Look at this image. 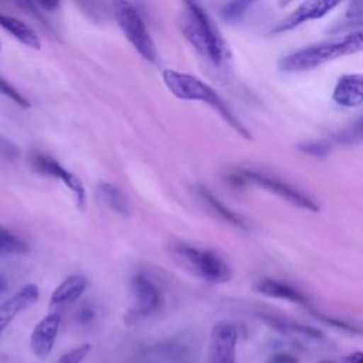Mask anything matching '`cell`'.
Here are the masks:
<instances>
[{
  "label": "cell",
  "mask_w": 363,
  "mask_h": 363,
  "mask_svg": "<svg viewBox=\"0 0 363 363\" xmlns=\"http://www.w3.org/2000/svg\"><path fill=\"white\" fill-rule=\"evenodd\" d=\"M332 99L345 108L363 105V74L342 75L333 88Z\"/></svg>",
  "instance_id": "cell-13"
},
{
  "label": "cell",
  "mask_w": 363,
  "mask_h": 363,
  "mask_svg": "<svg viewBox=\"0 0 363 363\" xmlns=\"http://www.w3.org/2000/svg\"><path fill=\"white\" fill-rule=\"evenodd\" d=\"M3 285H4V284H3V278H1V275H0V291H1V288H3Z\"/></svg>",
  "instance_id": "cell-29"
},
{
  "label": "cell",
  "mask_w": 363,
  "mask_h": 363,
  "mask_svg": "<svg viewBox=\"0 0 363 363\" xmlns=\"http://www.w3.org/2000/svg\"><path fill=\"white\" fill-rule=\"evenodd\" d=\"M115 18L123 35L138 54L147 62L157 64L160 61L157 48L139 11L128 3H122L115 10Z\"/></svg>",
  "instance_id": "cell-5"
},
{
  "label": "cell",
  "mask_w": 363,
  "mask_h": 363,
  "mask_svg": "<svg viewBox=\"0 0 363 363\" xmlns=\"http://www.w3.org/2000/svg\"><path fill=\"white\" fill-rule=\"evenodd\" d=\"M0 27L7 30L21 44H24L30 48H34V50H40V47H41L40 37L28 24H26L20 18L7 16L0 11Z\"/></svg>",
  "instance_id": "cell-16"
},
{
  "label": "cell",
  "mask_w": 363,
  "mask_h": 363,
  "mask_svg": "<svg viewBox=\"0 0 363 363\" xmlns=\"http://www.w3.org/2000/svg\"><path fill=\"white\" fill-rule=\"evenodd\" d=\"M60 323H61L60 313L52 312L45 315L33 328L30 335V347L38 359H45L51 353L58 335Z\"/></svg>",
  "instance_id": "cell-10"
},
{
  "label": "cell",
  "mask_w": 363,
  "mask_h": 363,
  "mask_svg": "<svg viewBox=\"0 0 363 363\" xmlns=\"http://www.w3.org/2000/svg\"><path fill=\"white\" fill-rule=\"evenodd\" d=\"M265 363H299V359L289 352L272 353Z\"/></svg>",
  "instance_id": "cell-24"
},
{
  "label": "cell",
  "mask_w": 363,
  "mask_h": 363,
  "mask_svg": "<svg viewBox=\"0 0 363 363\" xmlns=\"http://www.w3.org/2000/svg\"><path fill=\"white\" fill-rule=\"evenodd\" d=\"M337 4H339L337 1H303L288 17L279 21L272 31L274 33L288 31L308 20L320 18L325 14H328L330 10H333Z\"/></svg>",
  "instance_id": "cell-12"
},
{
  "label": "cell",
  "mask_w": 363,
  "mask_h": 363,
  "mask_svg": "<svg viewBox=\"0 0 363 363\" xmlns=\"http://www.w3.org/2000/svg\"><path fill=\"white\" fill-rule=\"evenodd\" d=\"M28 251V245L11 231L0 227V255L24 254Z\"/></svg>",
  "instance_id": "cell-19"
},
{
  "label": "cell",
  "mask_w": 363,
  "mask_h": 363,
  "mask_svg": "<svg viewBox=\"0 0 363 363\" xmlns=\"http://www.w3.org/2000/svg\"><path fill=\"white\" fill-rule=\"evenodd\" d=\"M301 150L315 155V156H323L328 152V146L322 142H313V143H305L303 146L299 147Z\"/></svg>",
  "instance_id": "cell-25"
},
{
  "label": "cell",
  "mask_w": 363,
  "mask_h": 363,
  "mask_svg": "<svg viewBox=\"0 0 363 363\" xmlns=\"http://www.w3.org/2000/svg\"><path fill=\"white\" fill-rule=\"evenodd\" d=\"M166 251L177 267L208 284H224L231 279L228 264L210 250L184 241H172Z\"/></svg>",
  "instance_id": "cell-4"
},
{
  "label": "cell",
  "mask_w": 363,
  "mask_h": 363,
  "mask_svg": "<svg viewBox=\"0 0 363 363\" xmlns=\"http://www.w3.org/2000/svg\"><path fill=\"white\" fill-rule=\"evenodd\" d=\"M31 164H33L35 172L61 180L71 190V193L75 196L77 206L81 210L85 207V203H86L85 187H84L82 182L74 173H71L64 166H61L55 159H52L47 155H41V153H37V155L33 156Z\"/></svg>",
  "instance_id": "cell-9"
},
{
  "label": "cell",
  "mask_w": 363,
  "mask_h": 363,
  "mask_svg": "<svg viewBox=\"0 0 363 363\" xmlns=\"http://www.w3.org/2000/svg\"><path fill=\"white\" fill-rule=\"evenodd\" d=\"M196 190H197L199 196L201 197V200H203L218 217H221L223 220L228 221L230 224H233V225H235V227L247 228V223H245L238 214H235L233 210H230L224 203H221L207 187L199 184V186L196 187Z\"/></svg>",
  "instance_id": "cell-18"
},
{
  "label": "cell",
  "mask_w": 363,
  "mask_h": 363,
  "mask_svg": "<svg viewBox=\"0 0 363 363\" xmlns=\"http://www.w3.org/2000/svg\"><path fill=\"white\" fill-rule=\"evenodd\" d=\"M1 47H3V45H1V38H0V50H1Z\"/></svg>",
  "instance_id": "cell-31"
},
{
  "label": "cell",
  "mask_w": 363,
  "mask_h": 363,
  "mask_svg": "<svg viewBox=\"0 0 363 363\" xmlns=\"http://www.w3.org/2000/svg\"><path fill=\"white\" fill-rule=\"evenodd\" d=\"M180 26L183 35L196 52L213 65H221L228 58L227 45L207 13L193 1L183 4Z\"/></svg>",
  "instance_id": "cell-1"
},
{
  "label": "cell",
  "mask_w": 363,
  "mask_h": 363,
  "mask_svg": "<svg viewBox=\"0 0 363 363\" xmlns=\"http://www.w3.org/2000/svg\"><path fill=\"white\" fill-rule=\"evenodd\" d=\"M18 155H20L18 146L4 135H0V159L11 162L17 159Z\"/></svg>",
  "instance_id": "cell-23"
},
{
  "label": "cell",
  "mask_w": 363,
  "mask_h": 363,
  "mask_svg": "<svg viewBox=\"0 0 363 363\" xmlns=\"http://www.w3.org/2000/svg\"><path fill=\"white\" fill-rule=\"evenodd\" d=\"M0 94L4 95V96H7V98H10L14 104H17V105H18L20 108H23V109L30 108L28 99H27L24 95H21L20 91H18L16 86H13V85H11L4 77H1V75H0Z\"/></svg>",
  "instance_id": "cell-20"
},
{
  "label": "cell",
  "mask_w": 363,
  "mask_h": 363,
  "mask_svg": "<svg viewBox=\"0 0 363 363\" xmlns=\"http://www.w3.org/2000/svg\"><path fill=\"white\" fill-rule=\"evenodd\" d=\"M251 3L250 1H231V3H227L224 7H223V17L228 21H234L237 18H240L244 11L247 10V7H250Z\"/></svg>",
  "instance_id": "cell-22"
},
{
  "label": "cell",
  "mask_w": 363,
  "mask_h": 363,
  "mask_svg": "<svg viewBox=\"0 0 363 363\" xmlns=\"http://www.w3.org/2000/svg\"><path fill=\"white\" fill-rule=\"evenodd\" d=\"M40 289L35 284L24 285L18 292L11 295L9 299L0 303V335L11 323V320L24 309L30 308L37 302Z\"/></svg>",
  "instance_id": "cell-11"
},
{
  "label": "cell",
  "mask_w": 363,
  "mask_h": 363,
  "mask_svg": "<svg viewBox=\"0 0 363 363\" xmlns=\"http://www.w3.org/2000/svg\"><path fill=\"white\" fill-rule=\"evenodd\" d=\"M255 289L265 295V296H271V298H278V299H286L303 306L309 308V302L308 298L301 294L298 289H295L294 286L285 284V282H279L275 279H269V278H264L261 281H258L255 284Z\"/></svg>",
  "instance_id": "cell-15"
},
{
  "label": "cell",
  "mask_w": 363,
  "mask_h": 363,
  "mask_svg": "<svg viewBox=\"0 0 363 363\" xmlns=\"http://www.w3.org/2000/svg\"><path fill=\"white\" fill-rule=\"evenodd\" d=\"M345 363H363V352H353L346 359Z\"/></svg>",
  "instance_id": "cell-27"
},
{
  "label": "cell",
  "mask_w": 363,
  "mask_h": 363,
  "mask_svg": "<svg viewBox=\"0 0 363 363\" xmlns=\"http://www.w3.org/2000/svg\"><path fill=\"white\" fill-rule=\"evenodd\" d=\"M363 51V30L352 31L342 38L325 41L301 48L279 61V68L285 72H301L318 68L329 61Z\"/></svg>",
  "instance_id": "cell-2"
},
{
  "label": "cell",
  "mask_w": 363,
  "mask_h": 363,
  "mask_svg": "<svg viewBox=\"0 0 363 363\" xmlns=\"http://www.w3.org/2000/svg\"><path fill=\"white\" fill-rule=\"evenodd\" d=\"M91 352V345L89 343H82L72 350L64 353L57 363H81Z\"/></svg>",
  "instance_id": "cell-21"
},
{
  "label": "cell",
  "mask_w": 363,
  "mask_h": 363,
  "mask_svg": "<svg viewBox=\"0 0 363 363\" xmlns=\"http://www.w3.org/2000/svg\"><path fill=\"white\" fill-rule=\"evenodd\" d=\"M41 7H45L48 11L54 10L55 7H58V3H38Z\"/></svg>",
  "instance_id": "cell-28"
},
{
  "label": "cell",
  "mask_w": 363,
  "mask_h": 363,
  "mask_svg": "<svg viewBox=\"0 0 363 363\" xmlns=\"http://www.w3.org/2000/svg\"><path fill=\"white\" fill-rule=\"evenodd\" d=\"M319 363H335V362H332V360H323V362H319Z\"/></svg>",
  "instance_id": "cell-30"
},
{
  "label": "cell",
  "mask_w": 363,
  "mask_h": 363,
  "mask_svg": "<svg viewBox=\"0 0 363 363\" xmlns=\"http://www.w3.org/2000/svg\"><path fill=\"white\" fill-rule=\"evenodd\" d=\"M133 305L125 313V323L133 325L142 318L155 312L162 303L159 288L146 275L136 274L130 282Z\"/></svg>",
  "instance_id": "cell-6"
},
{
  "label": "cell",
  "mask_w": 363,
  "mask_h": 363,
  "mask_svg": "<svg viewBox=\"0 0 363 363\" xmlns=\"http://www.w3.org/2000/svg\"><path fill=\"white\" fill-rule=\"evenodd\" d=\"M98 196L102 200L104 204H106L111 210L115 213L126 217L130 214V206L121 189H118L115 184L109 182H101L96 187Z\"/></svg>",
  "instance_id": "cell-17"
},
{
  "label": "cell",
  "mask_w": 363,
  "mask_h": 363,
  "mask_svg": "<svg viewBox=\"0 0 363 363\" xmlns=\"http://www.w3.org/2000/svg\"><path fill=\"white\" fill-rule=\"evenodd\" d=\"M88 286V279L81 274L67 277L52 292L50 303L52 306L67 305L77 301Z\"/></svg>",
  "instance_id": "cell-14"
},
{
  "label": "cell",
  "mask_w": 363,
  "mask_h": 363,
  "mask_svg": "<svg viewBox=\"0 0 363 363\" xmlns=\"http://www.w3.org/2000/svg\"><path fill=\"white\" fill-rule=\"evenodd\" d=\"M238 330L230 322H217L210 335L207 363H237L235 347Z\"/></svg>",
  "instance_id": "cell-8"
},
{
  "label": "cell",
  "mask_w": 363,
  "mask_h": 363,
  "mask_svg": "<svg viewBox=\"0 0 363 363\" xmlns=\"http://www.w3.org/2000/svg\"><path fill=\"white\" fill-rule=\"evenodd\" d=\"M360 128H362V130H363V122H362V123H360Z\"/></svg>",
  "instance_id": "cell-32"
},
{
  "label": "cell",
  "mask_w": 363,
  "mask_h": 363,
  "mask_svg": "<svg viewBox=\"0 0 363 363\" xmlns=\"http://www.w3.org/2000/svg\"><path fill=\"white\" fill-rule=\"evenodd\" d=\"M162 78L167 89L176 98L183 101H201L213 106L223 116V119L240 135H242L244 138H250V132L245 129V126L235 118L225 101L208 84L194 75L179 72L174 69H164L162 72Z\"/></svg>",
  "instance_id": "cell-3"
},
{
  "label": "cell",
  "mask_w": 363,
  "mask_h": 363,
  "mask_svg": "<svg viewBox=\"0 0 363 363\" xmlns=\"http://www.w3.org/2000/svg\"><path fill=\"white\" fill-rule=\"evenodd\" d=\"M94 318V311L91 308H82L78 313V320L81 323H86Z\"/></svg>",
  "instance_id": "cell-26"
},
{
  "label": "cell",
  "mask_w": 363,
  "mask_h": 363,
  "mask_svg": "<svg viewBox=\"0 0 363 363\" xmlns=\"http://www.w3.org/2000/svg\"><path fill=\"white\" fill-rule=\"evenodd\" d=\"M237 179H240L244 183H251L261 189H265L301 208H306V210H312V211L318 210V204L311 197H308L302 191L294 189L292 186H289L275 177H271V176H267L262 173H257L252 170H242V172H240V174H237Z\"/></svg>",
  "instance_id": "cell-7"
}]
</instances>
